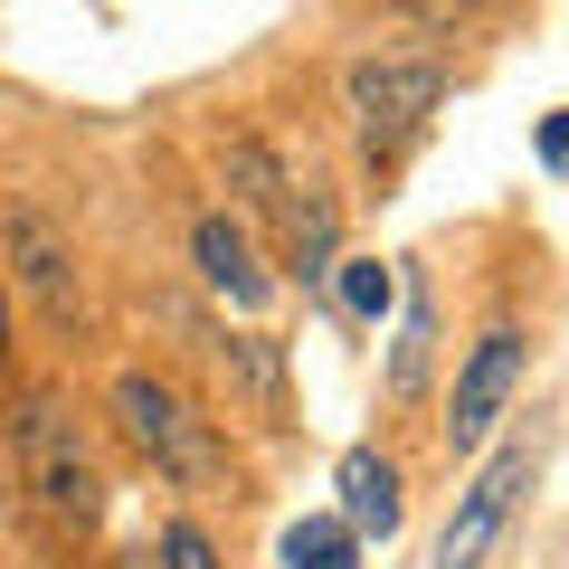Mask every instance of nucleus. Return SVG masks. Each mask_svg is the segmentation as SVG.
I'll list each match as a JSON object with an SVG mask.
<instances>
[{"instance_id": "1", "label": "nucleus", "mask_w": 569, "mask_h": 569, "mask_svg": "<svg viewBox=\"0 0 569 569\" xmlns=\"http://www.w3.org/2000/svg\"><path fill=\"white\" fill-rule=\"evenodd\" d=\"M342 96H351V123H361V152H370V162H389V152H408L418 123L437 114L447 67H437V58H361L342 77Z\"/></svg>"}, {"instance_id": "2", "label": "nucleus", "mask_w": 569, "mask_h": 569, "mask_svg": "<svg viewBox=\"0 0 569 569\" xmlns=\"http://www.w3.org/2000/svg\"><path fill=\"white\" fill-rule=\"evenodd\" d=\"M10 437H20V475H29V493H39V503L58 512L67 531L96 522V512H104V485H96V456H86L77 418H67L58 399H29Z\"/></svg>"}, {"instance_id": "3", "label": "nucleus", "mask_w": 569, "mask_h": 569, "mask_svg": "<svg viewBox=\"0 0 569 569\" xmlns=\"http://www.w3.org/2000/svg\"><path fill=\"white\" fill-rule=\"evenodd\" d=\"M114 418L133 427V447L152 456L171 485H209V475H219V437H209V418L181 399V389H162L152 370H123V380H114Z\"/></svg>"}, {"instance_id": "4", "label": "nucleus", "mask_w": 569, "mask_h": 569, "mask_svg": "<svg viewBox=\"0 0 569 569\" xmlns=\"http://www.w3.org/2000/svg\"><path fill=\"white\" fill-rule=\"evenodd\" d=\"M522 485H531V447H503V456H493V466L466 485L456 522L437 531V569H485V550L503 541V522H512V503H522Z\"/></svg>"}, {"instance_id": "5", "label": "nucleus", "mask_w": 569, "mask_h": 569, "mask_svg": "<svg viewBox=\"0 0 569 569\" xmlns=\"http://www.w3.org/2000/svg\"><path fill=\"white\" fill-rule=\"evenodd\" d=\"M512 380H522V332L493 323L485 342L466 351V370H456V399H447V447H456V456H475V447L493 437V418H503Z\"/></svg>"}, {"instance_id": "6", "label": "nucleus", "mask_w": 569, "mask_h": 569, "mask_svg": "<svg viewBox=\"0 0 569 569\" xmlns=\"http://www.w3.org/2000/svg\"><path fill=\"white\" fill-rule=\"evenodd\" d=\"M332 485H342V522L361 531V541H389V531H399L408 503H399V466H389L380 447H351Z\"/></svg>"}, {"instance_id": "7", "label": "nucleus", "mask_w": 569, "mask_h": 569, "mask_svg": "<svg viewBox=\"0 0 569 569\" xmlns=\"http://www.w3.org/2000/svg\"><path fill=\"white\" fill-rule=\"evenodd\" d=\"M190 257H200V276L219 284L228 305H266V284H276V276L257 266V247H247L238 219H200V228H190Z\"/></svg>"}, {"instance_id": "8", "label": "nucleus", "mask_w": 569, "mask_h": 569, "mask_svg": "<svg viewBox=\"0 0 569 569\" xmlns=\"http://www.w3.org/2000/svg\"><path fill=\"white\" fill-rule=\"evenodd\" d=\"M10 257H20V284L67 323V313H77V284H67V247H58V228H48L39 209H20V219H10Z\"/></svg>"}, {"instance_id": "9", "label": "nucleus", "mask_w": 569, "mask_h": 569, "mask_svg": "<svg viewBox=\"0 0 569 569\" xmlns=\"http://www.w3.org/2000/svg\"><path fill=\"white\" fill-rule=\"evenodd\" d=\"M284 569H361V531L342 512H305L284 531Z\"/></svg>"}, {"instance_id": "10", "label": "nucleus", "mask_w": 569, "mask_h": 569, "mask_svg": "<svg viewBox=\"0 0 569 569\" xmlns=\"http://www.w3.org/2000/svg\"><path fill=\"white\" fill-rule=\"evenodd\" d=\"M219 361L247 380V399H257L266 418H284V370H276V351H266L257 332H228V342H219Z\"/></svg>"}, {"instance_id": "11", "label": "nucleus", "mask_w": 569, "mask_h": 569, "mask_svg": "<svg viewBox=\"0 0 569 569\" xmlns=\"http://www.w3.org/2000/svg\"><path fill=\"white\" fill-rule=\"evenodd\" d=\"M332 276H342V305L361 313V323H380V313L399 305V276H389V266H370V257H351V266H332Z\"/></svg>"}, {"instance_id": "12", "label": "nucleus", "mask_w": 569, "mask_h": 569, "mask_svg": "<svg viewBox=\"0 0 569 569\" xmlns=\"http://www.w3.org/2000/svg\"><path fill=\"white\" fill-rule=\"evenodd\" d=\"M162 560H171V569H219V550H209L200 522H171V531H162Z\"/></svg>"}, {"instance_id": "13", "label": "nucleus", "mask_w": 569, "mask_h": 569, "mask_svg": "<svg viewBox=\"0 0 569 569\" xmlns=\"http://www.w3.org/2000/svg\"><path fill=\"white\" fill-rule=\"evenodd\" d=\"M418 361H427V305H408V342H399V389L418 380Z\"/></svg>"}, {"instance_id": "14", "label": "nucleus", "mask_w": 569, "mask_h": 569, "mask_svg": "<svg viewBox=\"0 0 569 569\" xmlns=\"http://www.w3.org/2000/svg\"><path fill=\"white\" fill-rule=\"evenodd\" d=\"M541 162L569 181V114H550V123H541Z\"/></svg>"}, {"instance_id": "15", "label": "nucleus", "mask_w": 569, "mask_h": 569, "mask_svg": "<svg viewBox=\"0 0 569 569\" xmlns=\"http://www.w3.org/2000/svg\"><path fill=\"white\" fill-rule=\"evenodd\" d=\"M0 361H10V305H0Z\"/></svg>"}]
</instances>
